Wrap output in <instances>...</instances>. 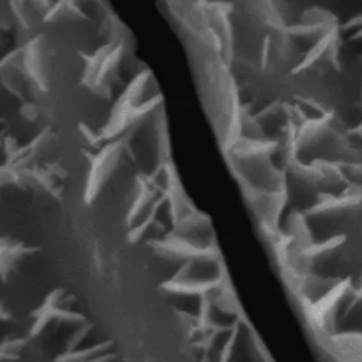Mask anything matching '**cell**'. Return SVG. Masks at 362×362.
Segmentation results:
<instances>
[{
  "label": "cell",
  "mask_w": 362,
  "mask_h": 362,
  "mask_svg": "<svg viewBox=\"0 0 362 362\" xmlns=\"http://www.w3.org/2000/svg\"><path fill=\"white\" fill-rule=\"evenodd\" d=\"M42 308L48 313L66 318H85L78 297L66 288H57L48 294Z\"/></svg>",
  "instance_id": "8"
},
{
  "label": "cell",
  "mask_w": 362,
  "mask_h": 362,
  "mask_svg": "<svg viewBox=\"0 0 362 362\" xmlns=\"http://www.w3.org/2000/svg\"><path fill=\"white\" fill-rule=\"evenodd\" d=\"M161 288L170 308L188 327L202 324V314L205 307L204 291L173 284H163Z\"/></svg>",
  "instance_id": "4"
},
{
  "label": "cell",
  "mask_w": 362,
  "mask_h": 362,
  "mask_svg": "<svg viewBox=\"0 0 362 362\" xmlns=\"http://www.w3.org/2000/svg\"><path fill=\"white\" fill-rule=\"evenodd\" d=\"M204 294L202 325L208 329H236L246 320L228 280L208 288Z\"/></svg>",
  "instance_id": "2"
},
{
  "label": "cell",
  "mask_w": 362,
  "mask_h": 362,
  "mask_svg": "<svg viewBox=\"0 0 362 362\" xmlns=\"http://www.w3.org/2000/svg\"><path fill=\"white\" fill-rule=\"evenodd\" d=\"M167 195L158 192L153 187H150L141 177H140V185L139 189L132 201V204L127 206L124 225L129 238L137 233L141 228H144L154 216V212L163 198Z\"/></svg>",
  "instance_id": "5"
},
{
  "label": "cell",
  "mask_w": 362,
  "mask_h": 362,
  "mask_svg": "<svg viewBox=\"0 0 362 362\" xmlns=\"http://www.w3.org/2000/svg\"><path fill=\"white\" fill-rule=\"evenodd\" d=\"M120 100L129 110L137 115L161 105L163 95L153 72L146 69L141 75H139Z\"/></svg>",
  "instance_id": "6"
},
{
  "label": "cell",
  "mask_w": 362,
  "mask_h": 362,
  "mask_svg": "<svg viewBox=\"0 0 362 362\" xmlns=\"http://www.w3.org/2000/svg\"><path fill=\"white\" fill-rule=\"evenodd\" d=\"M228 280L226 264L219 250L189 253L170 281L173 284L199 291H206ZM163 286V284H161Z\"/></svg>",
  "instance_id": "1"
},
{
  "label": "cell",
  "mask_w": 362,
  "mask_h": 362,
  "mask_svg": "<svg viewBox=\"0 0 362 362\" xmlns=\"http://www.w3.org/2000/svg\"><path fill=\"white\" fill-rule=\"evenodd\" d=\"M109 339L103 338V335L99 332V329L89 322L88 320L83 321L69 337L64 352H83L93 349ZM62 354V352H61Z\"/></svg>",
  "instance_id": "9"
},
{
  "label": "cell",
  "mask_w": 362,
  "mask_h": 362,
  "mask_svg": "<svg viewBox=\"0 0 362 362\" xmlns=\"http://www.w3.org/2000/svg\"><path fill=\"white\" fill-rule=\"evenodd\" d=\"M187 253L216 250V233L211 219L201 211L177 223L167 240Z\"/></svg>",
  "instance_id": "3"
},
{
  "label": "cell",
  "mask_w": 362,
  "mask_h": 362,
  "mask_svg": "<svg viewBox=\"0 0 362 362\" xmlns=\"http://www.w3.org/2000/svg\"><path fill=\"white\" fill-rule=\"evenodd\" d=\"M225 362H273L263 342L245 320L236 329Z\"/></svg>",
  "instance_id": "7"
},
{
  "label": "cell",
  "mask_w": 362,
  "mask_h": 362,
  "mask_svg": "<svg viewBox=\"0 0 362 362\" xmlns=\"http://www.w3.org/2000/svg\"><path fill=\"white\" fill-rule=\"evenodd\" d=\"M90 362H123V361L120 359V356L117 355V352L113 351V352L106 354V355H103V356H99V358H96V359H93V361H90Z\"/></svg>",
  "instance_id": "10"
}]
</instances>
